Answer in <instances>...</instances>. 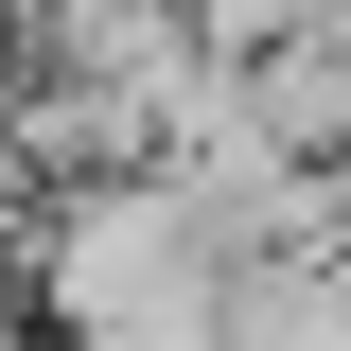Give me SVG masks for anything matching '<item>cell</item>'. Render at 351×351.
<instances>
[{
	"label": "cell",
	"instance_id": "6da1fadb",
	"mask_svg": "<svg viewBox=\"0 0 351 351\" xmlns=\"http://www.w3.org/2000/svg\"><path fill=\"white\" fill-rule=\"evenodd\" d=\"M228 88H246V123H263V141L351 158V0H316L299 36H263V53H228Z\"/></svg>",
	"mask_w": 351,
	"mask_h": 351
},
{
	"label": "cell",
	"instance_id": "7a4b0ae2",
	"mask_svg": "<svg viewBox=\"0 0 351 351\" xmlns=\"http://www.w3.org/2000/svg\"><path fill=\"white\" fill-rule=\"evenodd\" d=\"M36 351H211V299L193 316H106V334H36Z\"/></svg>",
	"mask_w": 351,
	"mask_h": 351
}]
</instances>
